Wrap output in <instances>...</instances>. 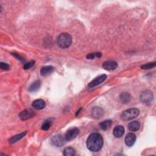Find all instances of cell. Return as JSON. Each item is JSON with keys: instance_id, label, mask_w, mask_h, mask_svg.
Masks as SVG:
<instances>
[{"instance_id": "1", "label": "cell", "mask_w": 156, "mask_h": 156, "mask_svg": "<svg viewBox=\"0 0 156 156\" xmlns=\"http://www.w3.org/2000/svg\"><path fill=\"white\" fill-rule=\"evenodd\" d=\"M104 141L101 134L93 133L90 134L87 140V147L92 152H98L103 146Z\"/></svg>"}, {"instance_id": "2", "label": "cell", "mask_w": 156, "mask_h": 156, "mask_svg": "<svg viewBox=\"0 0 156 156\" xmlns=\"http://www.w3.org/2000/svg\"><path fill=\"white\" fill-rule=\"evenodd\" d=\"M72 43V37L68 33H62L57 38V45L62 49L69 48Z\"/></svg>"}, {"instance_id": "3", "label": "cell", "mask_w": 156, "mask_h": 156, "mask_svg": "<svg viewBox=\"0 0 156 156\" xmlns=\"http://www.w3.org/2000/svg\"><path fill=\"white\" fill-rule=\"evenodd\" d=\"M140 110L137 108H132L124 110L121 115V118L124 121L132 120L139 115Z\"/></svg>"}, {"instance_id": "4", "label": "cell", "mask_w": 156, "mask_h": 156, "mask_svg": "<svg viewBox=\"0 0 156 156\" xmlns=\"http://www.w3.org/2000/svg\"><path fill=\"white\" fill-rule=\"evenodd\" d=\"M153 93L150 90H145L140 95V101L146 105H149L153 100Z\"/></svg>"}, {"instance_id": "5", "label": "cell", "mask_w": 156, "mask_h": 156, "mask_svg": "<svg viewBox=\"0 0 156 156\" xmlns=\"http://www.w3.org/2000/svg\"><path fill=\"white\" fill-rule=\"evenodd\" d=\"M66 140L61 134H57L51 138V142L52 145L56 147H61L65 143Z\"/></svg>"}, {"instance_id": "6", "label": "cell", "mask_w": 156, "mask_h": 156, "mask_svg": "<svg viewBox=\"0 0 156 156\" xmlns=\"http://www.w3.org/2000/svg\"><path fill=\"white\" fill-rule=\"evenodd\" d=\"M79 133V130L77 127H74L69 129L65 135V138L67 141H70L74 140Z\"/></svg>"}, {"instance_id": "7", "label": "cell", "mask_w": 156, "mask_h": 156, "mask_svg": "<svg viewBox=\"0 0 156 156\" xmlns=\"http://www.w3.org/2000/svg\"><path fill=\"white\" fill-rule=\"evenodd\" d=\"M34 115H35V113L32 110L26 109L22 111L19 114V117L21 120L24 121L32 118V117H33Z\"/></svg>"}, {"instance_id": "8", "label": "cell", "mask_w": 156, "mask_h": 156, "mask_svg": "<svg viewBox=\"0 0 156 156\" xmlns=\"http://www.w3.org/2000/svg\"><path fill=\"white\" fill-rule=\"evenodd\" d=\"M106 78H107V75L106 74L100 75L98 77H96V79L93 80L92 82H90L88 84V87L90 88H93L104 81L106 79Z\"/></svg>"}, {"instance_id": "9", "label": "cell", "mask_w": 156, "mask_h": 156, "mask_svg": "<svg viewBox=\"0 0 156 156\" xmlns=\"http://www.w3.org/2000/svg\"><path fill=\"white\" fill-rule=\"evenodd\" d=\"M117 67H118V64L115 61L107 60L102 63V67L106 70H114L117 68Z\"/></svg>"}, {"instance_id": "10", "label": "cell", "mask_w": 156, "mask_h": 156, "mask_svg": "<svg viewBox=\"0 0 156 156\" xmlns=\"http://www.w3.org/2000/svg\"><path fill=\"white\" fill-rule=\"evenodd\" d=\"M91 115L93 118L95 119H99L104 115V110L99 107H95L92 109L91 112Z\"/></svg>"}, {"instance_id": "11", "label": "cell", "mask_w": 156, "mask_h": 156, "mask_svg": "<svg viewBox=\"0 0 156 156\" xmlns=\"http://www.w3.org/2000/svg\"><path fill=\"white\" fill-rule=\"evenodd\" d=\"M136 141V135L133 133H129L125 138V143L127 146H132Z\"/></svg>"}, {"instance_id": "12", "label": "cell", "mask_w": 156, "mask_h": 156, "mask_svg": "<svg viewBox=\"0 0 156 156\" xmlns=\"http://www.w3.org/2000/svg\"><path fill=\"white\" fill-rule=\"evenodd\" d=\"M32 106L36 110H42L45 107L46 103L44 100L38 99L33 101Z\"/></svg>"}, {"instance_id": "13", "label": "cell", "mask_w": 156, "mask_h": 156, "mask_svg": "<svg viewBox=\"0 0 156 156\" xmlns=\"http://www.w3.org/2000/svg\"><path fill=\"white\" fill-rule=\"evenodd\" d=\"M124 128L122 126H116L115 127L113 131V134L114 136L116 138H121L124 134Z\"/></svg>"}, {"instance_id": "14", "label": "cell", "mask_w": 156, "mask_h": 156, "mask_svg": "<svg viewBox=\"0 0 156 156\" xmlns=\"http://www.w3.org/2000/svg\"><path fill=\"white\" fill-rule=\"evenodd\" d=\"M54 70V68L53 66L48 65L43 67L40 70V74L42 76H47L51 74Z\"/></svg>"}, {"instance_id": "15", "label": "cell", "mask_w": 156, "mask_h": 156, "mask_svg": "<svg viewBox=\"0 0 156 156\" xmlns=\"http://www.w3.org/2000/svg\"><path fill=\"white\" fill-rule=\"evenodd\" d=\"M26 134H27V132L25 131V132H23L20 133V134H17V135H16L13 136V137H12L9 139V143H10V144L14 143H16V142H17L18 141L20 140L21 138H23L26 135Z\"/></svg>"}, {"instance_id": "16", "label": "cell", "mask_w": 156, "mask_h": 156, "mask_svg": "<svg viewBox=\"0 0 156 156\" xmlns=\"http://www.w3.org/2000/svg\"><path fill=\"white\" fill-rule=\"evenodd\" d=\"M128 129L130 131H132V132H135L137 131L138 130L140 129V124L139 122L138 121H132L129 124H128Z\"/></svg>"}, {"instance_id": "17", "label": "cell", "mask_w": 156, "mask_h": 156, "mask_svg": "<svg viewBox=\"0 0 156 156\" xmlns=\"http://www.w3.org/2000/svg\"><path fill=\"white\" fill-rule=\"evenodd\" d=\"M40 85H41V82L40 81H39V80L35 81L29 87L28 91L29 92H36V91H37L39 88H40Z\"/></svg>"}, {"instance_id": "18", "label": "cell", "mask_w": 156, "mask_h": 156, "mask_svg": "<svg viewBox=\"0 0 156 156\" xmlns=\"http://www.w3.org/2000/svg\"><path fill=\"white\" fill-rule=\"evenodd\" d=\"M120 99L123 103L127 104L131 101V96L127 92H123L120 95Z\"/></svg>"}, {"instance_id": "19", "label": "cell", "mask_w": 156, "mask_h": 156, "mask_svg": "<svg viewBox=\"0 0 156 156\" xmlns=\"http://www.w3.org/2000/svg\"><path fill=\"white\" fill-rule=\"evenodd\" d=\"M112 124V121L110 120H105L100 123V127L103 131H107L109 129Z\"/></svg>"}, {"instance_id": "20", "label": "cell", "mask_w": 156, "mask_h": 156, "mask_svg": "<svg viewBox=\"0 0 156 156\" xmlns=\"http://www.w3.org/2000/svg\"><path fill=\"white\" fill-rule=\"evenodd\" d=\"M63 154L65 156H72V155H74L76 154V151L74 148H71V147H68V148H67L63 150Z\"/></svg>"}, {"instance_id": "21", "label": "cell", "mask_w": 156, "mask_h": 156, "mask_svg": "<svg viewBox=\"0 0 156 156\" xmlns=\"http://www.w3.org/2000/svg\"><path fill=\"white\" fill-rule=\"evenodd\" d=\"M155 62H149L148 63L146 64L143 65H142L141 67V68L143 70H149V69H152V68L155 67Z\"/></svg>"}, {"instance_id": "22", "label": "cell", "mask_w": 156, "mask_h": 156, "mask_svg": "<svg viewBox=\"0 0 156 156\" xmlns=\"http://www.w3.org/2000/svg\"><path fill=\"white\" fill-rule=\"evenodd\" d=\"M51 125V122L49 120H46L44 121L42 126V129L43 130V131H48L49 129L50 128Z\"/></svg>"}, {"instance_id": "23", "label": "cell", "mask_w": 156, "mask_h": 156, "mask_svg": "<svg viewBox=\"0 0 156 156\" xmlns=\"http://www.w3.org/2000/svg\"><path fill=\"white\" fill-rule=\"evenodd\" d=\"M35 64V61L34 60H32L29 62H28V63H26L24 66H23V68L24 70H28V69H30L31 68H32Z\"/></svg>"}, {"instance_id": "24", "label": "cell", "mask_w": 156, "mask_h": 156, "mask_svg": "<svg viewBox=\"0 0 156 156\" xmlns=\"http://www.w3.org/2000/svg\"><path fill=\"white\" fill-rule=\"evenodd\" d=\"M0 68H1V70H3L7 71L10 69V66L6 63L1 62V63H0Z\"/></svg>"}, {"instance_id": "25", "label": "cell", "mask_w": 156, "mask_h": 156, "mask_svg": "<svg viewBox=\"0 0 156 156\" xmlns=\"http://www.w3.org/2000/svg\"><path fill=\"white\" fill-rule=\"evenodd\" d=\"M96 57V53H91L87 56V58L88 59H93Z\"/></svg>"}, {"instance_id": "26", "label": "cell", "mask_w": 156, "mask_h": 156, "mask_svg": "<svg viewBox=\"0 0 156 156\" xmlns=\"http://www.w3.org/2000/svg\"><path fill=\"white\" fill-rule=\"evenodd\" d=\"M13 56H14V57H15L16 58H17L19 60H20V61H21V62H23V60H24V59H23V57H21V56H20L19 54H17V53H12V54Z\"/></svg>"}, {"instance_id": "27", "label": "cell", "mask_w": 156, "mask_h": 156, "mask_svg": "<svg viewBox=\"0 0 156 156\" xmlns=\"http://www.w3.org/2000/svg\"><path fill=\"white\" fill-rule=\"evenodd\" d=\"M102 56V54L101 53H96V57L98 58H100Z\"/></svg>"}, {"instance_id": "28", "label": "cell", "mask_w": 156, "mask_h": 156, "mask_svg": "<svg viewBox=\"0 0 156 156\" xmlns=\"http://www.w3.org/2000/svg\"><path fill=\"white\" fill-rule=\"evenodd\" d=\"M81 109H81V108H80V109H79V110H78V111H77V112H76V116H77V115L78 114H79V112H80V111L81 110Z\"/></svg>"}]
</instances>
